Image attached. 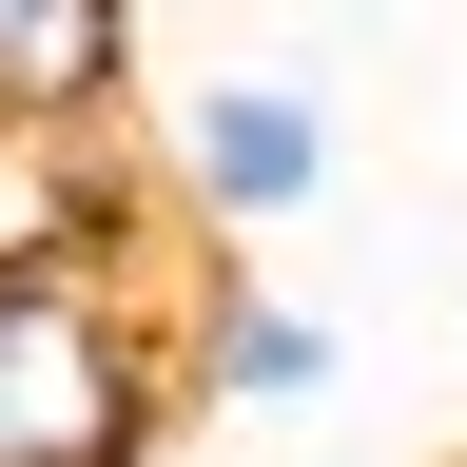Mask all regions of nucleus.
I'll use <instances>...</instances> for the list:
<instances>
[{"label": "nucleus", "mask_w": 467, "mask_h": 467, "mask_svg": "<svg viewBox=\"0 0 467 467\" xmlns=\"http://www.w3.org/2000/svg\"><path fill=\"white\" fill-rule=\"evenodd\" d=\"M331 389V312H292V292H195V409H234V429H273V409Z\"/></svg>", "instance_id": "20e7f679"}, {"label": "nucleus", "mask_w": 467, "mask_h": 467, "mask_svg": "<svg viewBox=\"0 0 467 467\" xmlns=\"http://www.w3.org/2000/svg\"><path fill=\"white\" fill-rule=\"evenodd\" d=\"M0 117L20 137H117L137 117V0H0Z\"/></svg>", "instance_id": "7ed1b4c3"}, {"label": "nucleus", "mask_w": 467, "mask_h": 467, "mask_svg": "<svg viewBox=\"0 0 467 467\" xmlns=\"http://www.w3.org/2000/svg\"><path fill=\"white\" fill-rule=\"evenodd\" d=\"M58 195H78V137H20V117H0V273L58 254Z\"/></svg>", "instance_id": "39448f33"}, {"label": "nucleus", "mask_w": 467, "mask_h": 467, "mask_svg": "<svg viewBox=\"0 0 467 467\" xmlns=\"http://www.w3.org/2000/svg\"><path fill=\"white\" fill-rule=\"evenodd\" d=\"M175 195H195V234H292L331 195V98L312 78H195L175 98Z\"/></svg>", "instance_id": "f03ea898"}, {"label": "nucleus", "mask_w": 467, "mask_h": 467, "mask_svg": "<svg viewBox=\"0 0 467 467\" xmlns=\"http://www.w3.org/2000/svg\"><path fill=\"white\" fill-rule=\"evenodd\" d=\"M195 292H137L98 254H20L0 273V467H156L175 409H195Z\"/></svg>", "instance_id": "f257e3e1"}]
</instances>
